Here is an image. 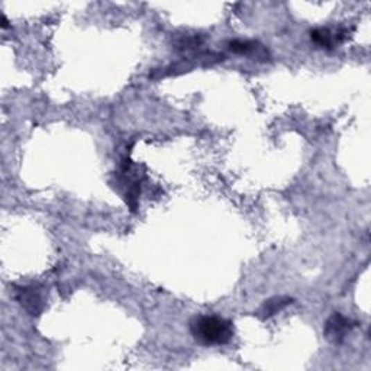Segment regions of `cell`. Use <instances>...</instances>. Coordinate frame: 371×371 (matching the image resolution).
<instances>
[{
	"mask_svg": "<svg viewBox=\"0 0 371 371\" xmlns=\"http://www.w3.org/2000/svg\"><path fill=\"white\" fill-rule=\"evenodd\" d=\"M193 338L203 345H227L234 338V324L216 315H200L190 322Z\"/></svg>",
	"mask_w": 371,
	"mask_h": 371,
	"instance_id": "obj_1",
	"label": "cell"
},
{
	"mask_svg": "<svg viewBox=\"0 0 371 371\" xmlns=\"http://www.w3.org/2000/svg\"><path fill=\"white\" fill-rule=\"evenodd\" d=\"M352 328H354V322L351 319L345 318L341 313H334L327 320L325 328H324V335L332 344H343L345 341V338L352 331Z\"/></svg>",
	"mask_w": 371,
	"mask_h": 371,
	"instance_id": "obj_2",
	"label": "cell"
},
{
	"mask_svg": "<svg viewBox=\"0 0 371 371\" xmlns=\"http://www.w3.org/2000/svg\"><path fill=\"white\" fill-rule=\"evenodd\" d=\"M348 35H350V31L345 28H340V29L319 28L311 32V40L322 48L332 50V48H335L336 45H340L344 41H347Z\"/></svg>",
	"mask_w": 371,
	"mask_h": 371,
	"instance_id": "obj_3",
	"label": "cell"
},
{
	"mask_svg": "<svg viewBox=\"0 0 371 371\" xmlns=\"http://www.w3.org/2000/svg\"><path fill=\"white\" fill-rule=\"evenodd\" d=\"M16 299L31 315H40L44 304L40 290L34 286H25L16 288Z\"/></svg>",
	"mask_w": 371,
	"mask_h": 371,
	"instance_id": "obj_4",
	"label": "cell"
},
{
	"mask_svg": "<svg viewBox=\"0 0 371 371\" xmlns=\"http://www.w3.org/2000/svg\"><path fill=\"white\" fill-rule=\"evenodd\" d=\"M231 51L235 54H245V55H255V57H268V51L263 45L254 41H241L235 40L230 42Z\"/></svg>",
	"mask_w": 371,
	"mask_h": 371,
	"instance_id": "obj_5",
	"label": "cell"
},
{
	"mask_svg": "<svg viewBox=\"0 0 371 371\" xmlns=\"http://www.w3.org/2000/svg\"><path fill=\"white\" fill-rule=\"evenodd\" d=\"M293 300L290 297H284V296H280V297H273V299H268L266 300V303L261 306L260 311H258V315H260V318L263 319H268L274 315H277L279 312H282L283 309H286L287 306L292 303Z\"/></svg>",
	"mask_w": 371,
	"mask_h": 371,
	"instance_id": "obj_6",
	"label": "cell"
}]
</instances>
